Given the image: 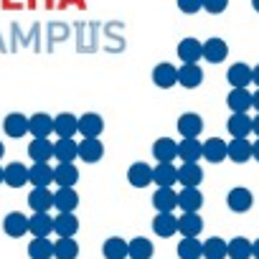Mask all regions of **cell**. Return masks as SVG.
<instances>
[{
	"label": "cell",
	"mask_w": 259,
	"mask_h": 259,
	"mask_svg": "<svg viewBox=\"0 0 259 259\" xmlns=\"http://www.w3.org/2000/svg\"><path fill=\"white\" fill-rule=\"evenodd\" d=\"M231 138H246L249 133H254V119L246 117V112H234L226 122Z\"/></svg>",
	"instance_id": "cell-1"
},
{
	"label": "cell",
	"mask_w": 259,
	"mask_h": 259,
	"mask_svg": "<svg viewBox=\"0 0 259 259\" xmlns=\"http://www.w3.org/2000/svg\"><path fill=\"white\" fill-rule=\"evenodd\" d=\"M54 133L59 138H74L79 133V117H74L71 112H61L59 117H54Z\"/></svg>",
	"instance_id": "cell-2"
},
{
	"label": "cell",
	"mask_w": 259,
	"mask_h": 259,
	"mask_svg": "<svg viewBox=\"0 0 259 259\" xmlns=\"http://www.w3.org/2000/svg\"><path fill=\"white\" fill-rule=\"evenodd\" d=\"M226 203H229V208L234 213H244V211L251 208L254 198H251V191L249 188H231L229 196H226Z\"/></svg>",
	"instance_id": "cell-3"
},
{
	"label": "cell",
	"mask_w": 259,
	"mask_h": 259,
	"mask_svg": "<svg viewBox=\"0 0 259 259\" xmlns=\"http://www.w3.org/2000/svg\"><path fill=\"white\" fill-rule=\"evenodd\" d=\"M201 130H203V119H201V114H196V112H186V114L178 117V133H181L183 138H198V135H201Z\"/></svg>",
	"instance_id": "cell-4"
},
{
	"label": "cell",
	"mask_w": 259,
	"mask_h": 259,
	"mask_svg": "<svg viewBox=\"0 0 259 259\" xmlns=\"http://www.w3.org/2000/svg\"><path fill=\"white\" fill-rule=\"evenodd\" d=\"M28 133L33 138H49L54 133V117H49L44 112H36L33 117H28Z\"/></svg>",
	"instance_id": "cell-5"
},
{
	"label": "cell",
	"mask_w": 259,
	"mask_h": 259,
	"mask_svg": "<svg viewBox=\"0 0 259 259\" xmlns=\"http://www.w3.org/2000/svg\"><path fill=\"white\" fill-rule=\"evenodd\" d=\"M104 155V145L99 143V138H84L79 143V158L84 163H99Z\"/></svg>",
	"instance_id": "cell-6"
},
{
	"label": "cell",
	"mask_w": 259,
	"mask_h": 259,
	"mask_svg": "<svg viewBox=\"0 0 259 259\" xmlns=\"http://www.w3.org/2000/svg\"><path fill=\"white\" fill-rule=\"evenodd\" d=\"M28 183H33V188H49V183H54V168L49 163H33L28 168Z\"/></svg>",
	"instance_id": "cell-7"
},
{
	"label": "cell",
	"mask_w": 259,
	"mask_h": 259,
	"mask_svg": "<svg viewBox=\"0 0 259 259\" xmlns=\"http://www.w3.org/2000/svg\"><path fill=\"white\" fill-rule=\"evenodd\" d=\"M153 183H158V188H173V183H178V168L173 163H158V168H153Z\"/></svg>",
	"instance_id": "cell-8"
},
{
	"label": "cell",
	"mask_w": 259,
	"mask_h": 259,
	"mask_svg": "<svg viewBox=\"0 0 259 259\" xmlns=\"http://www.w3.org/2000/svg\"><path fill=\"white\" fill-rule=\"evenodd\" d=\"M127 181L135 188H145V186L153 183V168L148 163H133L130 170H127Z\"/></svg>",
	"instance_id": "cell-9"
},
{
	"label": "cell",
	"mask_w": 259,
	"mask_h": 259,
	"mask_svg": "<svg viewBox=\"0 0 259 259\" xmlns=\"http://www.w3.org/2000/svg\"><path fill=\"white\" fill-rule=\"evenodd\" d=\"M226 79H229L231 87H236V89H246V87L254 81V69H249L246 64H234V66L229 69Z\"/></svg>",
	"instance_id": "cell-10"
},
{
	"label": "cell",
	"mask_w": 259,
	"mask_h": 259,
	"mask_svg": "<svg viewBox=\"0 0 259 259\" xmlns=\"http://www.w3.org/2000/svg\"><path fill=\"white\" fill-rule=\"evenodd\" d=\"M28 155L33 163H49L54 158V143H49V138H33V143L28 145Z\"/></svg>",
	"instance_id": "cell-11"
},
{
	"label": "cell",
	"mask_w": 259,
	"mask_h": 259,
	"mask_svg": "<svg viewBox=\"0 0 259 259\" xmlns=\"http://www.w3.org/2000/svg\"><path fill=\"white\" fill-rule=\"evenodd\" d=\"M153 155L158 163H173L178 158V143H173L170 138H160L153 143Z\"/></svg>",
	"instance_id": "cell-12"
},
{
	"label": "cell",
	"mask_w": 259,
	"mask_h": 259,
	"mask_svg": "<svg viewBox=\"0 0 259 259\" xmlns=\"http://www.w3.org/2000/svg\"><path fill=\"white\" fill-rule=\"evenodd\" d=\"M76 181H79V170L74 163H59L54 168V183H59V188H74Z\"/></svg>",
	"instance_id": "cell-13"
},
{
	"label": "cell",
	"mask_w": 259,
	"mask_h": 259,
	"mask_svg": "<svg viewBox=\"0 0 259 259\" xmlns=\"http://www.w3.org/2000/svg\"><path fill=\"white\" fill-rule=\"evenodd\" d=\"M28 206L33 208V213H49V208L54 206V193L49 188H33L28 196Z\"/></svg>",
	"instance_id": "cell-14"
},
{
	"label": "cell",
	"mask_w": 259,
	"mask_h": 259,
	"mask_svg": "<svg viewBox=\"0 0 259 259\" xmlns=\"http://www.w3.org/2000/svg\"><path fill=\"white\" fill-rule=\"evenodd\" d=\"M54 206L59 208V213H74V208L79 206V193L74 188H59L54 193Z\"/></svg>",
	"instance_id": "cell-15"
},
{
	"label": "cell",
	"mask_w": 259,
	"mask_h": 259,
	"mask_svg": "<svg viewBox=\"0 0 259 259\" xmlns=\"http://www.w3.org/2000/svg\"><path fill=\"white\" fill-rule=\"evenodd\" d=\"M3 231H6L8 236L18 239V236L28 234V219H26L21 211H13V213H8V216L3 219Z\"/></svg>",
	"instance_id": "cell-16"
},
{
	"label": "cell",
	"mask_w": 259,
	"mask_h": 259,
	"mask_svg": "<svg viewBox=\"0 0 259 259\" xmlns=\"http://www.w3.org/2000/svg\"><path fill=\"white\" fill-rule=\"evenodd\" d=\"M229 56V46L224 38H208L203 44V59L211 61V64H221L224 59Z\"/></svg>",
	"instance_id": "cell-17"
},
{
	"label": "cell",
	"mask_w": 259,
	"mask_h": 259,
	"mask_svg": "<svg viewBox=\"0 0 259 259\" xmlns=\"http://www.w3.org/2000/svg\"><path fill=\"white\" fill-rule=\"evenodd\" d=\"M153 81L160 89H170L173 84H178V69L170 66V64H158L153 69Z\"/></svg>",
	"instance_id": "cell-18"
},
{
	"label": "cell",
	"mask_w": 259,
	"mask_h": 259,
	"mask_svg": "<svg viewBox=\"0 0 259 259\" xmlns=\"http://www.w3.org/2000/svg\"><path fill=\"white\" fill-rule=\"evenodd\" d=\"M76 155H79V143H74L71 138H59V143H54V158L59 163H74Z\"/></svg>",
	"instance_id": "cell-19"
},
{
	"label": "cell",
	"mask_w": 259,
	"mask_h": 259,
	"mask_svg": "<svg viewBox=\"0 0 259 259\" xmlns=\"http://www.w3.org/2000/svg\"><path fill=\"white\" fill-rule=\"evenodd\" d=\"M203 158L208 163H221L224 158H229V143H224L221 138H211L203 143Z\"/></svg>",
	"instance_id": "cell-20"
},
{
	"label": "cell",
	"mask_w": 259,
	"mask_h": 259,
	"mask_svg": "<svg viewBox=\"0 0 259 259\" xmlns=\"http://www.w3.org/2000/svg\"><path fill=\"white\" fill-rule=\"evenodd\" d=\"M153 206L158 208V213H173V208L178 206V193L173 188H158L153 196Z\"/></svg>",
	"instance_id": "cell-21"
},
{
	"label": "cell",
	"mask_w": 259,
	"mask_h": 259,
	"mask_svg": "<svg viewBox=\"0 0 259 259\" xmlns=\"http://www.w3.org/2000/svg\"><path fill=\"white\" fill-rule=\"evenodd\" d=\"M104 259H127L130 256V241L119 239V236H109L102 246Z\"/></svg>",
	"instance_id": "cell-22"
},
{
	"label": "cell",
	"mask_w": 259,
	"mask_h": 259,
	"mask_svg": "<svg viewBox=\"0 0 259 259\" xmlns=\"http://www.w3.org/2000/svg\"><path fill=\"white\" fill-rule=\"evenodd\" d=\"M3 130L8 138H23L28 133V117H23L21 112H11L3 122Z\"/></svg>",
	"instance_id": "cell-23"
},
{
	"label": "cell",
	"mask_w": 259,
	"mask_h": 259,
	"mask_svg": "<svg viewBox=\"0 0 259 259\" xmlns=\"http://www.w3.org/2000/svg\"><path fill=\"white\" fill-rule=\"evenodd\" d=\"M104 130V119L94 112H87L84 117H79V133L84 138H99Z\"/></svg>",
	"instance_id": "cell-24"
},
{
	"label": "cell",
	"mask_w": 259,
	"mask_h": 259,
	"mask_svg": "<svg viewBox=\"0 0 259 259\" xmlns=\"http://www.w3.org/2000/svg\"><path fill=\"white\" fill-rule=\"evenodd\" d=\"M226 104L231 112H246L249 107H254V94H249L246 89H231L229 97H226Z\"/></svg>",
	"instance_id": "cell-25"
},
{
	"label": "cell",
	"mask_w": 259,
	"mask_h": 259,
	"mask_svg": "<svg viewBox=\"0 0 259 259\" xmlns=\"http://www.w3.org/2000/svg\"><path fill=\"white\" fill-rule=\"evenodd\" d=\"M178 206L186 211V213H196L201 206H203V193L198 188H183L178 193Z\"/></svg>",
	"instance_id": "cell-26"
},
{
	"label": "cell",
	"mask_w": 259,
	"mask_h": 259,
	"mask_svg": "<svg viewBox=\"0 0 259 259\" xmlns=\"http://www.w3.org/2000/svg\"><path fill=\"white\" fill-rule=\"evenodd\" d=\"M178 56H181V61H186V64H196V61L203 56L201 41H196V38H183V41L178 44Z\"/></svg>",
	"instance_id": "cell-27"
},
{
	"label": "cell",
	"mask_w": 259,
	"mask_h": 259,
	"mask_svg": "<svg viewBox=\"0 0 259 259\" xmlns=\"http://www.w3.org/2000/svg\"><path fill=\"white\" fill-rule=\"evenodd\" d=\"M178 81H181L186 89H196V87H201V81H203V71H201V66H196V64H183V66L178 69Z\"/></svg>",
	"instance_id": "cell-28"
},
{
	"label": "cell",
	"mask_w": 259,
	"mask_h": 259,
	"mask_svg": "<svg viewBox=\"0 0 259 259\" xmlns=\"http://www.w3.org/2000/svg\"><path fill=\"white\" fill-rule=\"evenodd\" d=\"M178 181L186 186V188H196L201 181H203V170L198 163H183L181 170H178Z\"/></svg>",
	"instance_id": "cell-29"
},
{
	"label": "cell",
	"mask_w": 259,
	"mask_h": 259,
	"mask_svg": "<svg viewBox=\"0 0 259 259\" xmlns=\"http://www.w3.org/2000/svg\"><path fill=\"white\" fill-rule=\"evenodd\" d=\"M153 231H155L158 236L168 239V236H173V234L178 231V219H176L173 213H158V216L153 219Z\"/></svg>",
	"instance_id": "cell-30"
},
{
	"label": "cell",
	"mask_w": 259,
	"mask_h": 259,
	"mask_svg": "<svg viewBox=\"0 0 259 259\" xmlns=\"http://www.w3.org/2000/svg\"><path fill=\"white\" fill-rule=\"evenodd\" d=\"M178 155L183 163H196L203 155V145L196 138H183V143L178 145Z\"/></svg>",
	"instance_id": "cell-31"
},
{
	"label": "cell",
	"mask_w": 259,
	"mask_h": 259,
	"mask_svg": "<svg viewBox=\"0 0 259 259\" xmlns=\"http://www.w3.org/2000/svg\"><path fill=\"white\" fill-rule=\"evenodd\" d=\"M28 256L31 259H51L54 241H49V236H33V241L28 244Z\"/></svg>",
	"instance_id": "cell-32"
},
{
	"label": "cell",
	"mask_w": 259,
	"mask_h": 259,
	"mask_svg": "<svg viewBox=\"0 0 259 259\" xmlns=\"http://www.w3.org/2000/svg\"><path fill=\"white\" fill-rule=\"evenodd\" d=\"M54 256L56 259H76L79 244L74 241V236H59V241H54Z\"/></svg>",
	"instance_id": "cell-33"
},
{
	"label": "cell",
	"mask_w": 259,
	"mask_h": 259,
	"mask_svg": "<svg viewBox=\"0 0 259 259\" xmlns=\"http://www.w3.org/2000/svg\"><path fill=\"white\" fill-rule=\"evenodd\" d=\"M28 231L33 236H49L54 231V219L49 213H33L28 219Z\"/></svg>",
	"instance_id": "cell-34"
},
{
	"label": "cell",
	"mask_w": 259,
	"mask_h": 259,
	"mask_svg": "<svg viewBox=\"0 0 259 259\" xmlns=\"http://www.w3.org/2000/svg\"><path fill=\"white\" fill-rule=\"evenodd\" d=\"M54 231L59 236H74L79 231V219L74 213H59L54 219Z\"/></svg>",
	"instance_id": "cell-35"
},
{
	"label": "cell",
	"mask_w": 259,
	"mask_h": 259,
	"mask_svg": "<svg viewBox=\"0 0 259 259\" xmlns=\"http://www.w3.org/2000/svg\"><path fill=\"white\" fill-rule=\"evenodd\" d=\"M229 158L234 163H246L251 158V143H246V138H234L229 143Z\"/></svg>",
	"instance_id": "cell-36"
},
{
	"label": "cell",
	"mask_w": 259,
	"mask_h": 259,
	"mask_svg": "<svg viewBox=\"0 0 259 259\" xmlns=\"http://www.w3.org/2000/svg\"><path fill=\"white\" fill-rule=\"evenodd\" d=\"M6 183H8L11 188L26 186V183H28V168H26L23 163H11V165L6 168Z\"/></svg>",
	"instance_id": "cell-37"
},
{
	"label": "cell",
	"mask_w": 259,
	"mask_h": 259,
	"mask_svg": "<svg viewBox=\"0 0 259 259\" xmlns=\"http://www.w3.org/2000/svg\"><path fill=\"white\" fill-rule=\"evenodd\" d=\"M201 229H203V219H201L198 213H183V216L178 219V231H181L183 236H198Z\"/></svg>",
	"instance_id": "cell-38"
},
{
	"label": "cell",
	"mask_w": 259,
	"mask_h": 259,
	"mask_svg": "<svg viewBox=\"0 0 259 259\" xmlns=\"http://www.w3.org/2000/svg\"><path fill=\"white\" fill-rule=\"evenodd\" d=\"M178 254L181 259H201L203 256V244L196 236H183L178 244Z\"/></svg>",
	"instance_id": "cell-39"
},
{
	"label": "cell",
	"mask_w": 259,
	"mask_h": 259,
	"mask_svg": "<svg viewBox=\"0 0 259 259\" xmlns=\"http://www.w3.org/2000/svg\"><path fill=\"white\" fill-rule=\"evenodd\" d=\"M203 256L206 259H224L229 256V241L219 239V236H211L203 241Z\"/></svg>",
	"instance_id": "cell-40"
},
{
	"label": "cell",
	"mask_w": 259,
	"mask_h": 259,
	"mask_svg": "<svg viewBox=\"0 0 259 259\" xmlns=\"http://www.w3.org/2000/svg\"><path fill=\"white\" fill-rule=\"evenodd\" d=\"M229 256L231 259H249L251 256V241L244 236H236L229 241Z\"/></svg>",
	"instance_id": "cell-41"
},
{
	"label": "cell",
	"mask_w": 259,
	"mask_h": 259,
	"mask_svg": "<svg viewBox=\"0 0 259 259\" xmlns=\"http://www.w3.org/2000/svg\"><path fill=\"white\" fill-rule=\"evenodd\" d=\"M153 256V244L143 236L130 241V259H150Z\"/></svg>",
	"instance_id": "cell-42"
},
{
	"label": "cell",
	"mask_w": 259,
	"mask_h": 259,
	"mask_svg": "<svg viewBox=\"0 0 259 259\" xmlns=\"http://www.w3.org/2000/svg\"><path fill=\"white\" fill-rule=\"evenodd\" d=\"M178 8L183 13H198L203 8V0H178Z\"/></svg>",
	"instance_id": "cell-43"
},
{
	"label": "cell",
	"mask_w": 259,
	"mask_h": 259,
	"mask_svg": "<svg viewBox=\"0 0 259 259\" xmlns=\"http://www.w3.org/2000/svg\"><path fill=\"white\" fill-rule=\"evenodd\" d=\"M229 6V0H203V8L208 13H224Z\"/></svg>",
	"instance_id": "cell-44"
},
{
	"label": "cell",
	"mask_w": 259,
	"mask_h": 259,
	"mask_svg": "<svg viewBox=\"0 0 259 259\" xmlns=\"http://www.w3.org/2000/svg\"><path fill=\"white\" fill-rule=\"evenodd\" d=\"M251 158H254V160H259V140H256V143H251Z\"/></svg>",
	"instance_id": "cell-45"
},
{
	"label": "cell",
	"mask_w": 259,
	"mask_h": 259,
	"mask_svg": "<svg viewBox=\"0 0 259 259\" xmlns=\"http://www.w3.org/2000/svg\"><path fill=\"white\" fill-rule=\"evenodd\" d=\"M251 256H256V259H259V239H256V241H251Z\"/></svg>",
	"instance_id": "cell-46"
},
{
	"label": "cell",
	"mask_w": 259,
	"mask_h": 259,
	"mask_svg": "<svg viewBox=\"0 0 259 259\" xmlns=\"http://www.w3.org/2000/svg\"><path fill=\"white\" fill-rule=\"evenodd\" d=\"M254 133H256V138H259V114L254 117Z\"/></svg>",
	"instance_id": "cell-47"
},
{
	"label": "cell",
	"mask_w": 259,
	"mask_h": 259,
	"mask_svg": "<svg viewBox=\"0 0 259 259\" xmlns=\"http://www.w3.org/2000/svg\"><path fill=\"white\" fill-rule=\"evenodd\" d=\"M254 84L259 87V66H254Z\"/></svg>",
	"instance_id": "cell-48"
},
{
	"label": "cell",
	"mask_w": 259,
	"mask_h": 259,
	"mask_svg": "<svg viewBox=\"0 0 259 259\" xmlns=\"http://www.w3.org/2000/svg\"><path fill=\"white\" fill-rule=\"evenodd\" d=\"M0 183H6V168H0Z\"/></svg>",
	"instance_id": "cell-49"
},
{
	"label": "cell",
	"mask_w": 259,
	"mask_h": 259,
	"mask_svg": "<svg viewBox=\"0 0 259 259\" xmlns=\"http://www.w3.org/2000/svg\"><path fill=\"white\" fill-rule=\"evenodd\" d=\"M254 107H256V112H259V92L254 94Z\"/></svg>",
	"instance_id": "cell-50"
},
{
	"label": "cell",
	"mask_w": 259,
	"mask_h": 259,
	"mask_svg": "<svg viewBox=\"0 0 259 259\" xmlns=\"http://www.w3.org/2000/svg\"><path fill=\"white\" fill-rule=\"evenodd\" d=\"M251 8H254V11L259 13V0H251Z\"/></svg>",
	"instance_id": "cell-51"
},
{
	"label": "cell",
	"mask_w": 259,
	"mask_h": 259,
	"mask_svg": "<svg viewBox=\"0 0 259 259\" xmlns=\"http://www.w3.org/2000/svg\"><path fill=\"white\" fill-rule=\"evenodd\" d=\"M3 153H6V148H3V143H0V158H3Z\"/></svg>",
	"instance_id": "cell-52"
}]
</instances>
